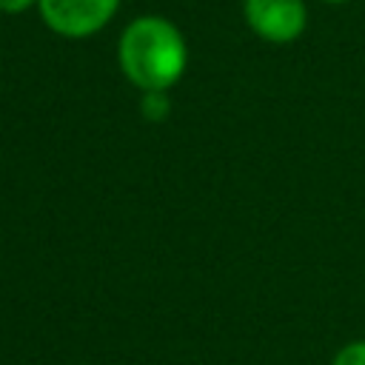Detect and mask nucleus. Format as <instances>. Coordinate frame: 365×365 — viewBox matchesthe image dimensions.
Here are the masks:
<instances>
[{
	"label": "nucleus",
	"instance_id": "5",
	"mask_svg": "<svg viewBox=\"0 0 365 365\" xmlns=\"http://www.w3.org/2000/svg\"><path fill=\"white\" fill-rule=\"evenodd\" d=\"M331 365H365V339H356L339 348Z\"/></svg>",
	"mask_w": 365,
	"mask_h": 365
},
{
	"label": "nucleus",
	"instance_id": "6",
	"mask_svg": "<svg viewBox=\"0 0 365 365\" xmlns=\"http://www.w3.org/2000/svg\"><path fill=\"white\" fill-rule=\"evenodd\" d=\"M40 0H0V11L3 14H23L31 6H37Z\"/></svg>",
	"mask_w": 365,
	"mask_h": 365
},
{
	"label": "nucleus",
	"instance_id": "4",
	"mask_svg": "<svg viewBox=\"0 0 365 365\" xmlns=\"http://www.w3.org/2000/svg\"><path fill=\"white\" fill-rule=\"evenodd\" d=\"M171 103H168V91H143V103L140 111L145 120H163L168 114Z\"/></svg>",
	"mask_w": 365,
	"mask_h": 365
},
{
	"label": "nucleus",
	"instance_id": "2",
	"mask_svg": "<svg viewBox=\"0 0 365 365\" xmlns=\"http://www.w3.org/2000/svg\"><path fill=\"white\" fill-rule=\"evenodd\" d=\"M120 0H40L37 11L43 23L68 40H83L103 31L117 14Z\"/></svg>",
	"mask_w": 365,
	"mask_h": 365
},
{
	"label": "nucleus",
	"instance_id": "1",
	"mask_svg": "<svg viewBox=\"0 0 365 365\" xmlns=\"http://www.w3.org/2000/svg\"><path fill=\"white\" fill-rule=\"evenodd\" d=\"M117 66L140 91H168L188 66V43L163 14L134 17L117 40Z\"/></svg>",
	"mask_w": 365,
	"mask_h": 365
},
{
	"label": "nucleus",
	"instance_id": "7",
	"mask_svg": "<svg viewBox=\"0 0 365 365\" xmlns=\"http://www.w3.org/2000/svg\"><path fill=\"white\" fill-rule=\"evenodd\" d=\"M322 3H331V6H339V3H348V0H322Z\"/></svg>",
	"mask_w": 365,
	"mask_h": 365
},
{
	"label": "nucleus",
	"instance_id": "3",
	"mask_svg": "<svg viewBox=\"0 0 365 365\" xmlns=\"http://www.w3.org/2000/svg\"><path fill=\"white\" fill-rule=\"evenodd\" d=\"M242 17L259 40L274 46L294 43L308 29L305 0H242Z\"/></svg>",
	"mask_w": 365,
	"mask_h": 365
}]
</instances>
